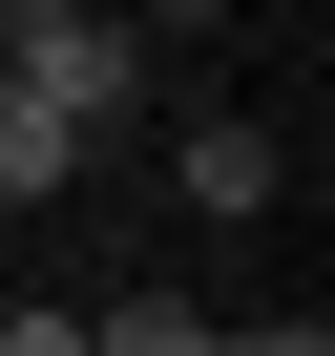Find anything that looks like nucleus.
I'll use <instances>...</instances> for the list:
<instances>
[{"instance_id":"7ed1b4c3","label":"nucleus","mask_w":335,"mask_h":356,"mask_svg":"<svg viewBox=\"0 0 335 356\" xmlns=\"http://www.w3.org/2000/svg\"><path fill=\"white\" fill-rule=\"evenodd\" d=\"M84 168H105V147H84V126H63V105L22 84V63H0V210H42V189H84Z\"/></svg>"},{"instance_id":"f03ea898","label":"nucleus","mask_w":335,"mask_h":356,"mask_svg":"<svg viewBox=\"0 0 335 356\" xmlns=\"http://www.w3.org/2000/svg\"><path fill=\"white\" fill-rule=\"evenodd\" d=\"M168 189H189V210H210V231H252V210H272V189H293V147H272V126H252V105H189V147H168Z\"/></svg>"},{"instance_id":"f257e3e1","label":"nucleus","mask_w":335,"mask_h":356,"mask_svg":"<svg viewBox=\"0 0 335 356\" xmlns=\"http://www.w3.org/2000/svg\"><path fill=\"white\" fill-rule=\"evenodd\" d=\"M0 63H22L84 147H126V105H147V22L126 0H0Z\"/></svg>"},{"instance_id":"20e7f679","label":"nucleus","mask_w":335,"mask_h":356,"mask_svg":"<svg viewBox=\"0 0 335 356\" xmlns=\"http://www.w3.org/2000/svg\"><path fill=\"white\" fill-rule=\"evenodd\" d=\"M189 335H210V293H105L84 314V356H189Z\"/></svg>"},{"instance_id":"39448f33","label":"nucleus","mask_w":335,"mask_h":356,"mask_svg":"<svg viewBox=\"0 0 335 356\" xmlns=\"http://www.w3.org/2000/svg\"><path fill=\"white\" fill-rule=\"evenodd\" d=\"M168 22H231V0H147V42H168Z\"/></svg>"}]
</instances>
